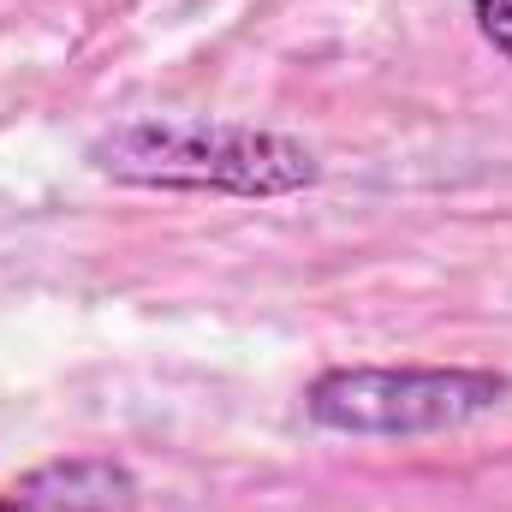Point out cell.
Wrapping results in <instances>:
<instances>
[{"instance_id": "obj_2", "label": "cell", "mask_w": 512, "mask_h": 512, "mask_svg": "<svg viewBox=\"0 0 512 512\" xmlns=\"http://www.w3.org/2000/svg\"><path fill=\"white\" fill-rule=\"evenodd\" d=\"M512 393L495 370H322L304 387V417L334 435H441L489 417Z\"/></svg>"}, {"instance_id": "obj_3", "label": "cell", "mask_w": 512, "mask_h": 512, "mask_svg": "<svg viewBox=\"0 0 512 512\" xmlns=\"http://www.w3.org/2000/svg\"><path fill=\"white\" fill-rule=\"evenodd\" d=\"M137 507V477L120 459L78 453V459H48L24 471L18 483L0 489V512H131Z\"/></svg>"}, {"instance_id": "obj_4", "label": "cell", "mask_w": 512, "mask_h": 512, "mask_svg": "<svg viewBox=\"0 0 512 512\" xmlns=\"http://www.w3.org/2000/svg\"><path fill=\"white\" fill-rule=\"evenodd\" d=\"M471 18H477L483 42L512 60V0H471Z\"/></svg>"}, {"instance_id": "obj_1", "label": "cell", "mask_w": 512, "mask_h": 512, "mask_svg": "<svg viewBox=\"0 0 512 512\" xmlns=\"http://www.w3.org/2000/svg\"><path fill=\"white\" fill-rule=\"evenodd\" d=\"M90 167L143 191H203V197H292L322 179V161L286 131L227 120H126L102 131Z\"/></svg>"}]
</instances>
